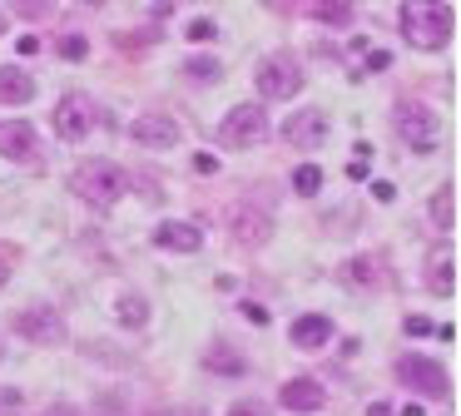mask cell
<instances>
[{"mask_svg":"<svg viewBox=\"0 0 461 416\" xmlns=\"http://www.w3.org/2000/svg\"><path fill=\"white\" fill-rule=\"evenodd\" d=\"M451 20L456 15H451V5H441V0H411V5H402V35L417 50H447Z\"/></svg>","mask_w":461,"mask_h":416,"instance_id":"6da1fadb","label":"cell"},{"mask_svg":"<svg viewBox=\"0 0 461 416\" xmlns=\"http://www.w3.org/2000/svg\"><path fill=\"white\" fill-rule=\"evenodd\" d=\"M11 327H15V337H25V342H41V347H60L65 337H70L60 307H45V303L21 307V312L11 317Z\"/></svg>","mask_w":461,"mask_h":416,"instance_id":"8992f818","label":"cell"},{"mask_svg":"<svg viewBox=\"0 0 461 416\" xmlns=\"http://www.w3.org/2000/svg\"><path fill=\"white\" fill-rule=\"evenodd\" d=\"M397 134H402V144L417 149V154H431V149L441 144L437 114H431L427 104H417V99H402L397 104Z\"/></svg>","mask_w":461,"mask_h":416,"instance_id":"52a82bcc","label":"cell"},{"mask_svg":"<svg viewBox=\"0 0 461 416\" xmlns=\"http://www.w3.org/2000/svg\"><path fill=\"white\" fill-rule=\"evenodd\" d=\"M288 337H293V347H303V352H318V347L332 342V317L308 312V317H298V322L288 327Z\"/></svg>","mask_w":461,"mask_h":416,"instance_id":"9a60e30c","label":"cell"},{"mask_svg":"<svg viewBox=\"0 0 461 416\" xmlns=\"http://www.w3.org/2000/svg\"><path fill=\"white\" fill-rule=\"evenodd\" d=\"M312 15H318L322 25H352V5H332V0L312 5Z\"/></svg>","mask_w":461,"mask_h":416,"instance_id":"cb8c5ba5","label":"cell"},{"mask_svg":"<svg viewBox=\"0 0 461 416\" xmlns=\"http://www.w3.org/2000/svg\"><path fill=\"white\" fill-rule=\"evenodd\" d=\"M70 188H75L80 203L104 208V203H120V194L130 188V178H124V168L110 164V158H85V164L70 174Z\"/></svg>","mask_w":461,"mask_h":416,"instance_id":"7a4b0ae2","label":"cell"},{"mask_svg":"<svg viewBox=\"0 0 461 416\" xmlns=\"http://www.w3.org/2000/svg\"><path fill=\"white\" fill-rule=\"evenodd\" d=\"M229 416H273V402H263V396H243V402L229 406Z\"/></svg>","mask_w":461,"mask_h":416,"instance_id":"484cf974","label":"cell"},{"mask_svg":"<svg viewBox=\"0 0 461 416\" xmlns=\"http://www.w3.org/2000/svg\"><path fill=\"white\" fill-rule=\"evenodd\" d=\"M253 85H258V99H293L303 85V69L293 55H268L253 69Z\"/></svg>","mask_w":461,"mask_h":416,"instance_id":"ba28073f","label":"cell"},{"mask_svg":"<svg viewBox=\"0 0 461 416\" xmlns=\"http://www.w3.org/2000/svg\"><path fill=\"white\" fill-rule=\"evenodd\" d=\"M427 287H431L437 297H451V293H456V267H451V258H447V253L431 258V277H427Z\"/></svg>","mask_w":461,"mask_h":416,"instance_id":"ffe728a7","label":"cell"},{"mask_svg":"<svg viewBox=\"0 0 461 416\" xmlns=\"http://www.w3.org/2000/svg\"><path fill=\"white\" fill-rule=\"evenodd\" d=\"M283 139H288L293 149L328 144V114H322V109H298L293 119H283Z\"/></svg>","mask_w":461,"mask_h":416,"instance_id":"30bf717a","label":"cell"},{"mask_svg":"<svg viewBox=\"0 0 461 416\" xmlns=\"http://www.w3.org/2000/svg\"><path fill=\"white\" fill-rule=\"evenodd\" d=\"M278 402L288 406V411H322V402H328V392H322V382L318 376H293V382H283V392H278Z\"/></svg>","mask_w":461,"mask_h":416,"instance_id":"5bb4252c","label":"cell"},{"mask_svg":"<svg viewBox=\"0 0 461 416\" xmlns=\"http://www.w3.org/2000/svg\"><path fill=\"white\" fill-rule=\"evenodd\" d=\"M402 327H407V337H431V332H437V322H431V317H421V312H411Z\"/></svg>","mask_w":461,"mask_h":416,"instance_id":"f546056e","label":"cell"},{"mask_svg":"<svg viewBox=\"0 0 461 416\" xmlns=\"http://www.w3.org/2000/svg\"><path fill=\"white\" fill-rule=\"evenodd\" d=\"M0 154L15 158V164H31V158L41 154L35 124H25V119H5V124H0Z\"/></svg>","mask_w":461,"mask_h":416,"instance_id":"7c38bea8","label":"cell"},{"mask_svg":"<svg viewBox=\"0 0 461 416\" xmlns=\"http://www.w3.org/2000/svg\"><path fill=\"white\" fill-rule=\"evenodd\" d=\"M5 30H11V15H5V10H0V35H5Z\"/></svg>","mask_w":461,"mask_h":416,"instance_id":"8d00e7d4","label":"cell"},{"mask_svg":"<svg viewBox=\"0 0 461 416\" xmlns=\"http://www.w3.org/2000/svg\"><path fill=\"white\" fill-rule=\"evenodd\" d=\"M263 134H268V114H263L258 99H249V104H233L229 114L219 119V144H223V149H253Z\"/></svg>","mask_w":461,"mask_h":416,"instance_id":"277c9868","label":"cell"},{"mask_svg":"<svg viewBox=\"0 0 461 416\" xmlns=\"http://www.w3.org/2000/svg\"><path fill=\"white\" fill-rule=\"evenodd\" d=\"M45 416H80V411L70 402H55V406H45Z\"/></svg>","mask_w":461,"mask_h":416,"instance_id":"836d02e7","label":"cell"},{"mask_svg":"<svg viewBox=\"0 0 461 416\" xmlns=\"http://www.w3.org/2000/svg\"><path fill=\"white\" fill-rule=\"evenodd\" d=\"M0 362H5V347H0Z\"/></svg>","mask_w":461,"mask_h":416,"instance_id":"74e56055","label":"cell"},{"mask_svg":"<svg viewBox=\"0 0 461 416\" xmlns=\"http://www.w3.org/2000/svg\"><path fill=\"white\" fill-rule=\"evenodd\" d=\"M179 119H169V114H140L130 124V139L134 144H144V149H174L179 144Z\"/></svg>","mask_w":461,"mask_h":416,"instance_id":"8fae6325","label":"cell"},{"mask_svg":"<svg viewBox=\"0 0 461 416\" xmlns=\"http://www.w3.org/2000/svg\"><path fill=\"white\" fill-rule=\"evenodd\" d=\"M114 312H120V322L130 327V332H144V327H149V297H140V293H120Z\"/></svg>","mask_w":461,"mask_h":416,"instance_id":"ac0fdd59","label":"cell"},{"mask_svg":"<svg viewBox=\"0 0 461 416\" xmlns=\"http://www.w3.org/2000/svg\"><path fill=\"white\" fill-rule=\"evenodd\" d=\"M293 188H298L303 198H318V188H322V168H318V164H298V168H293Z\"/></svg>","mask_w":461,"mask_h":416,"instance_id":"44dd1931","label":"cell"},{"mask_svg":"<svg viewBox=\"0 0 461 416\" xmlns=\"http://www.w3.org/2000/svg\"><path fill=\"white\" fill-rule=\"evenodd\" d=\"M194 168H199V174H213V168H219V158H213V154H194Z\"/></svg>","mask_w":461,"mask_h":416,"instance_id":"d6a6232c","label":"cell"},{"mask_svg":"<svg viewBox=\"0 0 461 416\" xmlns=\"http://www.w3.org/2000/svg\"><path fill=\"white\" fill-rule=\"evenodd\" d=\"M189 35H194V40H209V35H213V20H194Z\"/></svg>","mask_w":461,"mask_h":416,"instance_id":"1f68e13d","label":"cell"},{"mask_svg":"<svg viewBox=\"0 0 461 416\" xmlns=\"http://www.w3.org/2000/svg\"><path fill=\"white\" fill-rule=\"evenodd\" d=\"M21 402L25 396L15 392V386H0V416H21Z\"/></svg>","mask_w":461,"mask_h":416,"instance_id":"f1b7e54d","label":"cell"},{"mask_svg":"<svg viewBox=\"0 0 461 416\" xmlns=\"http://www.w3.org/2000/svg\"><path fill=\"white\" fill-rule=\"evenodd\" d=\"M451 188H437V194H431V223L437 228H451Z\"/></svg>","mask_w":461,"mask_h":416,"instance_id":"d4e9b609","label":"cell"},{"mask_svg":"<svg viewBox=\"0 0 461 416\" xmlns=\"http://www.w3.org/2000/svg\"><path fill=\"white\" fill-rule=\"evenodd\" d=\"M367 416H397V411H392L387 402H372V406H367Z\"/></svg>","mask_w":461,"mask_h":416,"instance_id":"e575fe53","label":"cell"},{"mask_svg":"<svg viewBox=\"0 0 461 416\" xmlns=\"http://www.w3.org/2000/svg\"><path fill=\"white\" fill-rule=\"evenodd\" d=\"M50 124H55V134H60L65 144H80V139H90V129L100 124V109H95L90 95H60L55 99Z\"/></svg>","mask_w":461,"mask_h":416,"instance_id":"5b68a950","label":"cell"},{"mask_svg":"<svg viewBox=\"0 0 461 416\" xmlns=\"http://www.w3.org/2000/svg\"><path fill=\"white\" fill-rule=\"evenodd\" d=\"M229 228H233L239 243L263 248L273 238V213H268V208H258V203H249V198H239V203L229 208Z\"/></svg>","mask_w":461,"mask_h":416,"instance_id":"9c48e42d","label":"cell"},{"mask_svg":"<svg viewBox=\"0 0 461 416\" xmlns=\"http://www.w3.org/2000/svg\"><path fill=\"white\" fill-rule=\"evenodd\" d=\"M35 99V79L21 65H0V104H31Z\"/></svg>","mask_w":461,"mask_h":416,"instance_id":"2e32d148","label":"cell"},{"mask_svg":"<svg viewBox=\"0 0 461 416\" xmlns=\"http://www.w3.org/2000/svg\"><path fill=\"white\" fill-rule=\"evenodd\" d=\"M184 75H189V79H219L223 65L213 55H189V59H184Z\"/></svg>","mask_w":461,"mask_h":416,"instance_id":"603a6c76","label":"cell"},{"mask_svg":"<svg viewBox=\"0 0 461 416\" xmlns=\"http://www.w3.org/2000/svg\"><path fill=\"white\" fill-rule=\"evenodd\" d=\"M397 376H402V386H411V392L427 396V402H447L451 396V376L437 357H421V352L397 357Z\"/></svg>","mask_w":461,"mask_h":416,"instance_id":"3957f363","label":"cell"},{"mask_svg":"<svg viewBox=\"0 0 461 416\" xmlns=\"http://www.w3.org/2000/svg\"><path fill=\"white\" fill-rule=\"evenodd\" d=\"M243 317H249V322H253V327H263V322H268V312H263V307H258V303H243Z\"/></svg>","mask_w":461,"mask_h":416,"instance_id":"4dcf8cb0","label":"cell"},{"mask_svg":"<svg viewBox=\"0 0 461 416\" xmlns=\"http://www.w3.org/2000/svg\"><path fill=\"white\" fill-rule=\"evenodd\" d=\"M11 283V267H5V258H0V287Z\"/></svg>","mask_w":461,"mask_h":416,"instance_id":"d590c367","label":"cell"},{"mask_svg":"<svg viewBox=\"0 0 461 416\" xmlns=\"http://www.w3.org/2000/svg\"><path fill=\"white\" fill-rule=\"evenodd\" d=\"M338 283H348V287H377L382 283V267H377V258H348V263L338 267Z\"/></svg>","mask_w":461,"mask_h":416,"instance_id":"e0dca14e","label":"cell"},{"mask_svg":"<svg viewBox=\"0 0 461 416\" xmlns=\"http://www.w3.org/2000/svg\"><path fill=\"white\" fill-rule=\"evenodd\" d=\"M85 352H90V357H110V366H130V357H124L120 347H110V342H90Z\"/></svg>","mask_w":461,"mask_h":416,"instance_id":"83f0119b","label":"cell"},{"mask_svg":"<svg viewBox=\"0 0 461 416\" xmlns=\"http://www.w3.org/2000/svg\"><path fill=\"white\" fill-rule=\"evenodd\" d=\"M209 372L243 376V372H249V362H243V352H239V347H229V342H213V347H209Z\"/></svg>","mask_w":461,"mask_h":416,"instance_id":"d6986e66","label":"cell"},{"mask_svg":"<svg viewBox=\"0 0 461 416\" xmlns=\"http://www.w3.org/2000/svg\"><path fill=\"white\" fill-rule=\"evenodd\" d=\"M95 416H130V396L114 386V392H100L95 396Z\"/></svg>","mask_w":461,"mask_h":416,"instance_id":"7402d4cb","label":"cell"},{"mask_svg":"<svg viewBox=\"0 0 461 416\" xmlns=\"http://www.w3.org/2000/svg\"><path fill=\"white\" fill-rule=\"evenodd\" d=\"M154 243H159L164 253H199V248H203V228L189 223V218H169V223L154 228Z\"/></svg>","mask_w":461,"mask_h":416,"instance_id":"4fadbf2b","label":"cell"},{"mask_svg":"<svg viewBox=\"0 0 461 416\" xmlns=\"http://www.w3.org/2000/svg\"><path fill=\"white\" fill-rule=\"evenodd\" d=\"M60 55H65V59H75V65H80V59L90 55V40H85V35H65V40H60Z\"/></svg>","mask_w":461,"mask_h":416,"instance_id":"4316f807","label":"cell"}]
</instances>
